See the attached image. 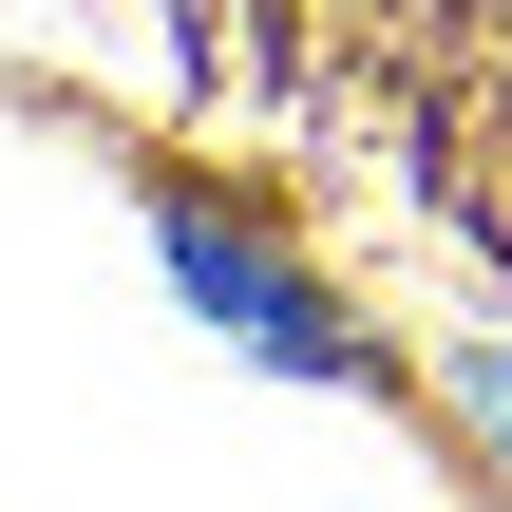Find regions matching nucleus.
<instances>
[{
  "instance_id": "obj_1",
  "label": "nucleus",
  "mask_w": 512,
  "mask_h": 512,
  "mask_svg": "<svg viewBox=\"0 0 512 512\" xmlns=\"http://www.w3.org/2000/svg\"><path fill=\"white\" fill-rule=\"evenodd\" d=\"M494 399H512V380H494Z\"/></svg>"
}]
</instances>
